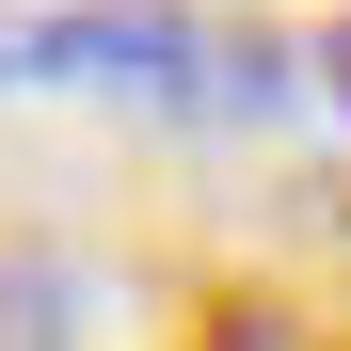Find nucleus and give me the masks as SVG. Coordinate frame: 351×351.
I'll return each instance as SVG.
<instances>
[{
  "label": "nucleus",
  "instance_id": "f257e3e1",
  "mask_svg": "<svg viewBox=\"0 0 351 351\" xmlns=\"http://www.w3.org/2000/svg\"><path fill=\"white\" fill-rule=\"evenodd\" d=\"M0 96H128V112H271V32L176 16V0H48L0 16Z\"/></svg>",
  "mask_w": 351,
  "mask_h": 351
},
{
  "label": "nucleus",
  "instance_id": "f03ea898",
  "mask_svg": "<svg viewBox=\"0 0 351 351\" xmlns=\"http://www.w3.org/2000/svg\"><path fill=\"white\" fill-rule=\"evenodd\" d=\"M319 96H335V112H351V16H335V32H319Z\"/></svg>",
  "mask_w": 351,
  "mask_h": 351
}]
</instances>
